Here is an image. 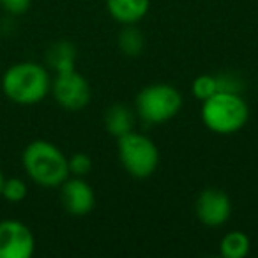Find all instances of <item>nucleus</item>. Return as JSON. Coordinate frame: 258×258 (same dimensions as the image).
I'll return each instance as SVG.
<instances>
[{"mask_svg":"<svg viewBox=\"0 0 258 258\" xmlns=\"http://www.w3.org/2000/svg\"><path fill=\"white\" fill-rule=\"evenodd\" d=\"M50 89L51 78L46 68L36 62H18L2 76V90L6 97L22 106L41 103Z\"/></svg>","mask_w":258,"mask_h":258,"instance_id":"f257e3e1","label":"nucleus"},{"mask_svg":"<svg viewBox=\"0 0 258 258\" xmlns=\"http://www.w3.org/2000/svg\"><path fill=\"white\" fill-rule=\"evenodd\" d=\"M22 163L27 175L43 187L62 186L69 177V166L66 154L46 140H34L25 147Z\"/></svg>","mask_w":258,"mask_h":258,"instance_id":"f03ea898","label":"nucleus"},{"mask_svg":"<svg viewBox=\"0 0 258 258\" xmlns=\"http://www.w3.org/2000/svg\"><path fill=\"white\" fill-rule=\"evenodd\" d=\"M249 108L239 92L219 90L202 101V122L212 133L233 135L246 125Z\"/></svg>","mask_w":258,"mask_h":258,"instance_id":"7ed1b4c3","label":"nucleus"},{"mask_svg":"<svg viewBox=\"0 0 258 258\" xmlns=\"http://www.w3.org/2000/svg\"><path fill=\"white\" fill-rule=\"evenodd\" d=\"M137 113L147 124H165L177 117L182 108V96L170 83H152L138 92Z\"/></svg>","mask_w":258,"mask_h":258,"instance_id":"20e7f679","label":"nucleus"},{"mask_svg":"<svg viewBox=\"0 0 258 258\" xmlns=\"http://www.w3.org/2000/svg\"><path fill=\"white\" fill-rule=\"evenodd\" d=\"M117 151L124 170L135 179H147L159 166V151L149 137L137 131L117 138Z\"/></svg>","mask_w":258,"mask_h":258,"instance_id":"39448f33","label":"nucleus"},{"mask_svg":"<svg viewBox=\"0 0 258 258\" xmlns=\"http://www.w3.org/2000/svg\"><path fill=\"white\" fill-rule=\"evenodd\" d=\"M50 92L53 94L58 106L69 111H78L85 108L89 104L90 97H92L89 82L76 69L55 73V78L51 80Z\"/></svg>","mask_w":258,"mask_h":258,"instance_id":"423d86ee","label":"nucleus"},{"mask_svg":"<svg viewBox=\"0 0 258 258\" xmlns=\"http://www.w3.org/2000/svg\"><path fill=\"white\" fill-rule=\"evenodd\" d=\"M36 249L32 230L22 221H0V258H30Z\"/></svg>","mask_w":258,"mask_h":258,"instance_id":"0eeeda50","label":"nucleus"},{"mask_svg":"<svg viewBox=\"0 0 258 258\" xmlns=\"http://www.w3.org/2000/svg\"><path fill=\"white\" fill-rule=\"evenodd\" d=\"M197 218L205 226H216L225 225L232 216V202L230 197L221 189L209 187L204 189L197 198Z\"/></svg>","mask_w":258,"mask_h":258,"instance_id":"6e6552de","label":"nucleus"},{"mask_svg":"<svg viewBox=\"0 0 258 258\" xmlns=\"http://www.w3.org/2000/svg\"><path fill=\"white\" fill-rule=\"evenodd\" d=\"M60 200L66 212L76 216V218H82L94 209L96 195H94L92 186L87 180H83V177H73V179L68 177L62 182Z\"/></svg>","mask_w":258,"mask_h":258,"instance_id":"1a4fd4ad","label":"nucleus"},{"mask_svg":"<svg viewBox=\"0 0 258 258\" xmlns=\"http://www.w3.org/2000/svg\"><path fill=\"white\" fill-rule=\"evenodd\" d=\"M106 9L115 22L122 25H135L147 16L151 0H106Z\"/></svg>","mask_w":258,"mask_h":258,"instance_id":"9d476101","label":"nucleus"},{"mask_svg":"<svg viewBox=\"0 0 258 258\" xmlns=\"http://www.w3.org/2000/svg\"><path fill=\"white\" fill-rule=\"evenodd\" d=\"M104 125H106L108 133L115 138H120L133 131L135 127V113L131 108H127L122 103H115L104 113Z\"/></svg>","mask_w":258,"mask_h":258,"instance_id":"9b49d317","label":"nucleus"},{"mask_svg":"<svg viewBox=\"0 0 258 258\" xmlns=\"http://www.w3.org/2000/svg\"><path fill=\"white\" fill-rule=\"evenodd\" d=\"M46 60L55 73L76 69V48L69 41L53 43L46 51Z\"/></svg>","mask_w":258,"mask_h":258,"instance_id":"f8f14e48","label":"nucleus"},{"mask_svg":"<svg viewBox=\"0 0 258 258\" xmlns=\"http://www.w3.org/2000/svg\"><path fill=\"white\" fill-rule=\"evenodd\" d=\"M251 249V240L240 230H232L221 239L219 253L225 258H244Z\"/></svg>","mask_w":258,"mask_h":258,"instance_id":"ddd939ff","label":"nucleus"},{"mask_svg":"<svg viewBox=\"0 0 258 258\" xmlns=\"http://www.w3.org/2000/svg\"><path fill=\"white\" fill-rule=\"evenodd\" d=\"M144 46L145 39L135 25H125V29L118 34V48L127 57H138L144 51Z\"/></svg>","mask_w":258,"mask_h":258,"instance_id":"4468645a","label":"nucleus"},{"mask_svg":"<svg viewBox=\"0 0 258 258\" xmlns=\"http://www.w3.org/2000/svg\"><path fill=\"white\" fill-rule=\"evenodd\" d=\"M29 195V187L27 182L18 177H13V179H6L4 186H2V195L0 197L6 198L9 204H20L23 202Z\"/></svg>","mask_w":258,"mask_h":258,"instance_id":"2eb2a0df","label":"nucleus"},{"mask_svg":"<svg viewBox=\"0 0 258 258\" xmlns=\"http://www.w3.org/2000/svg\"><path fill=\"white\" fill-rule=\"evenodd\" d=\"M193 96L200 101L209 99L211 96H214L216 92H219V83H218V76L212 75H200L195 78L193 82Z\"/></svg>","mask_w":258,"mask_h":258,"instance_id":"dca6fc26","label":"nucleus"},{"mask_svg":"<svg viewBox=\"0 0 258 258\" xmlns=\"http://www.w3.org/2000/svg\"><path fill=\"white\" fill-rule=\"evenodd\" d=\"M69 175L73 177H85L92 170V159L85 152H76L71 158H68Z\"/></svg>","mask_w":258,"mask_h":258,"instance_id":"f3484780","label":"nucleus"},{"mask_svg":"<svg viewBox=\"0 0 258 258\" xmlns=\"http://www.w3.org/2000/svg\"><path fill=\"white\" fill-rule=\"evenodd\" d=\"M32 0H0V8L9 15H23L29 11Z\"/></svg>","mask_w":258,"mask_h":258,"instance_id":"a211bd4d","label":"nucleus"},{"mask_svg":"<svg viewBox=\"0 0 258 258\" xmlns=\"http://www.w3.org/2000/svg\"><path fill=\"white\" fill-rule=\"evenodd\" d=\"M4 180H6V177H4V173H2V170H0V195H2V186H4Z\"/></svg>","mask_w":258,"mask_h":258,"instance_id":"6ab92c4d","label":"nucleus"}]
</instances>
